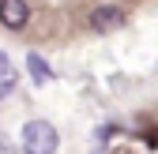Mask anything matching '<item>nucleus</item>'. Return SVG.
Here are the masks:
<instances>
[{"label":"nucleus","instance_id":"obj_1","mask_svg":"<svg viewBox=\"0 0 158 154\" xmlns=\"http://www.w3.org/2000/svg\"><path fill=\"white\" fill-rule=\"evenodd\" d=\"M56 128L49 120H30L23 128V150L27 154H56Z\"/></svg>","mask_w":158,"mask_h":154},{"label":"nucleus","instance_id":"obj_2","mask_svg":"<svg viewBox=\"0 0 158 154\" xmlns=\"http://www.w3.org/2000/svg\"><path fill=\"white\" fill-rule=\"evenodd\" d=\"M121 23H124V11L113 8V4H98V8L90 11V26H94L98 34H109V30H117Z\"/></svg>","mask_w":158,"mask_h":154},{"label":"nucleus","instance_id":"obj_3","mask_svg":"<svg viewBox=\"0 0 158 154\" xmlns=\"http://www.w3.org/2000/svg\"><path fill=\"white\" fill-rule=\"evenodd\" d=\"M30 19V8L23 4V0H0V23H4L8 30H23Z\"/></svg>","mask_w":158,"mask_h":154},{"label":"nucleus","instance_id":"obj_4","mask_svg":"<svg viewBox=\"0 0 158 154\" xmlns=\"http://www.w3.org/2000/svg\"><path fill=\"white\" fill-rule=\"evenodd\" d=\"M11 90H15V68L8 60V53L0 49V98H8Z\"/></svg>","mask_w":158,"mask_h":154},{"label":"nucleus","instance_id":"obj_5","mask_svg":"<svg viewBox=\"0 0 158 154\" xmlns=\"http://www.w3.org/2000/svg\"><path fill=\"white\" fill-rule=\"evenodd\" d=\"M27 68H30V75H34V83H49V79H53L49 64H45L38 53H30V56H27Z\"/></svg>","mask_w":158,"mask_h":154}]
</instances>
